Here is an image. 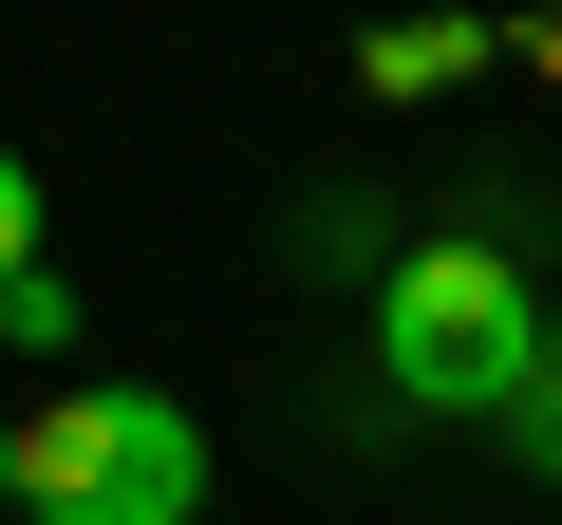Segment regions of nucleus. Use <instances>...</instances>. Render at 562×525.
I'll return each instance as SVG.
<instances>
[{
	"label": "nucleus",
	"mask_w": 562,
	"mask_h": 525,
	"mask_svg": "<svg viewBox=\"0 0 562 525\" xmlns=\"http://www.w3.org/2000/svg\"><path fill=\"white\" fill-rule=\"evenodd\" d=\"M0 338H20V357H76V282H57V262H38V282H0Z\"/></svg>",
	"instance_id": "nucleus-4"
},
{
	"label": "nucleus",
	"mask_w": 562,
	"mask_h": 525,
	"mask_svg": "<svg viewBox=\"0 0 562 525\" xmlns=\"http://www.w3.org/2000/svg\"><path fill=\"white\" fill-rule=\"evenodd\" d=\"M0 282H38V169L0 150Z\"/></svg>",
	"instance_id": "nucleus-6"
},
{
	"label": "nucleus",
	"mask_w": 562,
	"mask_h": 525,
	"mask_svg": "<svg viewBox=\"0 0 562 525\" xmlns=\"http://www.w3.org/2000/svg\"><path fill=\"white\" fill-rule=\"evenodd\" d=\"M0 506H20V432H0Z\"/></svg>",
	"instance_id": "nucleus-7"
},
{
	"label": "nucleus",
	"mask_w": 562,
	"mask_h": 525,
	"mask_svg": "<svg viewBox=\"0 0 562 525\" xmlns=\"http://www.w3.org/2000/svg\"><path fill=\"white\" fill-rule=\"evenodd\" d=\"M450 76H487L469 20H394V38H375V94H450Z\"/></svg>",
	"instance_id": "nucleus-3"
},
{
	"label": "nucleus",
	"mask_w": 562,
	"mask_h": 525,
	"mask_svg": "<svg viewBox=\"0 0 562 525\" xmlns=\"http://www.w3.org/2000/svg\"><path fill=\"white\" fill-rule=\"evenodd\" d=\"M506 450H525V469L562 488V338H543V376H525V413H506Z\"/></svg>",
	"instance_id": "nucleus-5"
},
{
	"label": "nucleus",
	"mask_w": 562,
	"mask_h": 525,
	"mask_svg": "<svg viewBox=\"0 0 562 525\" xmlns=\"http://www.w3.org/2000/svg\"><path fill=\"white\" fill-rule=\"evenodd\" d=\"M20 525H206V432L132 376H76L20 413Z\"/></svg>",
	"instance_id": "nucleus-2"
},
{
	"label": "nucleus",
	"mask_w": 562,
	"mask_h": 525,
	"mask_svg": "<svg viewBox=\"0 0 562 525\" xmlns=\"http://www.w3.org/2000/svg\"><path fill=\"white\" fill-rule=\"evenodd\" d=\"M543 301H525V262L506 244H394L375 262V376L413 394V413H525V376H543Z\"/></svg>",
	"instance_id": "nucleus-1"
}]
</instances>
